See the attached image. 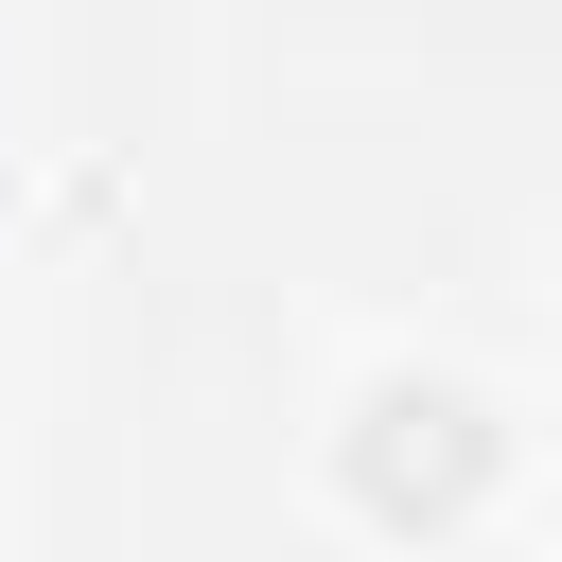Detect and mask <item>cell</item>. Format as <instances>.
<instances>
[{
	"mask_svg": "<svg viewBox=\"0 0 562 562\" xmlns=\"http://www.w3.org/2000/svg\"><path fill=\"white\" fill-rule=\"evenodd\" d=\"M474 474H492V422H474L457 386H369V422H351V492H369L386 527H457Z\"/></svg>",
	"mask_w": 562,
	"mask_h": 562,
	"instance_id": "obj_1",
	"label": "cell"
}]
</instances>
